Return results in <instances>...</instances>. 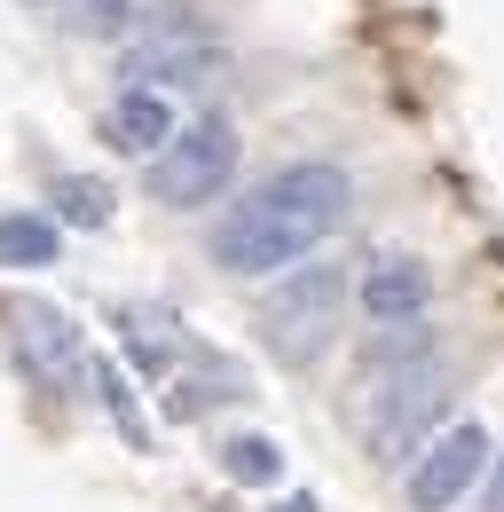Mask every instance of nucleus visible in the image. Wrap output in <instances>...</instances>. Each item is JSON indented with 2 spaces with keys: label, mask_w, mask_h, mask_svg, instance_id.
Returning a JSON list of instances; mask_svg holds the SVG:
<instances>
[{
  "label": "nucleus",
  "mask_w": 504,
  "mask_h": 512,
  "mask_svg": "<svg viewBox=\"0 0 504 512\" xmlns=\"http://www.w3.org/2000/svg\"><path fill=\"white\" fill-rule=\"evenodd\" d=\"M355 182L323 158H300L284 174H268L260 190H245L221 221H213V260L229 276H284L300 260L323 253V237L347 221Z\"/></svg>",
  "instance_id": "obj_1"
},
{
  "label": "nucleus",
  "mask_w": 504,
  "mask_h": 512,
  "mask_svg": "<svg viewBox=\"0 0 504 512\" xmlns=\"http://www.w3.org/2000/svg\"><path fill=\"white\" fill-rule=\"evenodd\" d=\"M441 418H449V363L441 355L363 371V434L378 457H418L426 434H441Z\"/></svg>",
  "instance_id": "obj_2"
},
{
  "label": "nucleus",
  "mask_w": 504,
  "mask_h": 512,
  "mask_svg": "<svg viewBox=\"0 0 504 512\" xmlns=\"http://www.w3.org/2000/svg\"><path fill=\"white\" fill-rule=\"evenodd\" d=\"M355 300V276L339 260H300L268 284L260 300V339L276 347V363H315L331 339H339V316Z\"/></svg>",
  "instance_id": "obj_3"
},
{
  "label": "nucleus",
  "mask_w": 504,
  "mask_h": 512,
  "mask_svg": "<svg viewBox=\"0 0 504 512\" xmlns=\"http://www.w3.org/2000/svg\"><path fill=\"white\" fill-rule=\"evenodd\" d=\"M237 166H245V134L229 127L221 111L182 119V127L166 134V150L150 158V197H158V205H174V213H197V205L229 197Z\"/></svg>",
  "instance_id": "obj_4"
},
{
  "label": "nucleus",
  "mask_w": 504,
  "mask_h": 512,
  "mask_svg": "<svg viewBox=\"0 0 504 512\" xmlns=\"http://www.w3.org/2000/svg\"><path fill=\"white\" fill-rule=\"evenodd\" d=\"M489 434L465 418V426H441L434 442L410 457V512H457L473 489H481V473H489Z\"/></svg>",
  "instance_id": "obj_5"
},
{
  "label": "nucleus",
  "mask_w": 504,
  "mask_h": 512,
  "mask_svg": "<svg viewBox=\"0 0 504 512\" xmlns=\"http://www.w3.org/2000/svg\"><path fill=\"white\" fill-rule=\"evenodd\" d=\"M16 355H24V371L32 379H48L56 394H87V339H79V323L48 308V300H24L16 308Z\"/></svg>",
  "instance_id": "obj_6"
},
{
  "label": "nucleus",
  "mask_w": 504,
  "mask_h": 512,
  "mask_svg": "<svg viewBox=\"0 0 504 512\" xmlns=\"http://www.w3.org/2000/svg\"><path fill=\"white\" fill-rule=\"evenodd\" d=\"M355 300H363L371 323H410V316L434 308V268L418 253H378L363 268V284H355Z\"/></svg>",
  "instance_id": "obj_7"
},
{
  "label": "nucleus",
  "mask_w": 504,
  "mask_h": 512,
  "mask_svg": "<svg viewBox=\"0 0 504 512\" xmlns=\"http://www.w3.org/2000/svg\"><path fill=\"white\" fill-rule=\"evenodd\" d=\"M174 127H182V119H174V95H158V87H119L111 111H103V142H111L119 158H142V166L166 150Z\"/></svg>",
  "instance_id": "obj_8"
},
{
  "label": "nucleus",
  "mask_w": 504,
  "mask_h": 512,
  "mask_svg": "<svg viewBox=\"0 0 504 512\" xmlns=\"http://www.w3.org/2000/svg\"><path fill=\"white\" fill-rule=\"evenodd\" d=\"M126 71H134L126 87H158V95H166V87H182V79H205V71H213V48H205L197 32H174V40H150Z\"/></svg>",
  "instance_id": "obj_9"
},
{
  "label": "nucleus",
  "mask_w": 504,
  "mask_h": 512,
  "mask_svg": "<svg viewBox=\"0 0 504 512\" xmlns=\"http://www.w3.org/2000/svg\"><path fill=\"white\" fill-rule=\"evenodd\" d=\"M63 253V229L48 221V213H0V268H56Z\"/></svg>",
  "instance_id": "obj_10"
},
{
  "label": "nucleus",
  "mask_w": 504,
  "mask_h": 512,
  "mask_svg": "<svg viewBox=\"0 0 504 512\" xmlns=\"http://www.w3.org/2000/svg\"><path fill=\"white\" fill-rule=\"evenodd\" d=\"M221 473H229L237 489H276V481H284V449L268 442V434H229V442H221Z\"/></svg>",
  "instance_id": "obj_11"
},
{
  "label": "nucleus",
  "mask_w": 504,
  "mask_h": 512,
  "mask_svg": "<svg viewBox=\"0 0 504 512\" xmlns=\"http://www.w3.org/2000/svg\"><path fill=\"white\" fill-rule=\"evenodd\" d=\"M48 221H79V229H103L111 221V190L95 182V174H63L56 182V213Z\"/></svg>",
  "instance_id": "obj_12"
},
{
  "label": "nucleus",
  "mask_w": 504,
  "mask_h": 512,
  "mask_svg": "<svg viewBox=\"0 0 504 512\" xmlns=\"http://www.w3.org/2000/svg\"><path fill=\"white\" fill-rule=\"evenodd\" d=\"M71 24L87 40H126L134 32V0H71Z\"/></svg>",
  "instance_id": "obj_13"
},
{
  "label": "nucleus",
  "mask_w": 504,
  "mask_h": 512,
  "mask_svg": "<svg viewBox=\"0 0 504 512\" xmlns=\"http://www.w3.org/2000/svg\"><path fill=\"white\" fill-rule=\"evenodd\" d=\"M481 489H489V512H504V449H489V473H481Z\"/></svg>",
  "instance_id": "obj_14"
},
{
  "label": "nucleus",
  "mask_w": 504,
  "mask_h": 512,
  "mask_svg": "<svg viewBox=\"0 0 504 512\" xmlns=\"http://www.w3.org/2000/svg\"><path fill=\"white\" fill-rule=\"evenodd\" d=\"M276 512H315V497H284V505H276Z\"/></svg>",
  "instance_id": "obj_15"
}]
</instances>
